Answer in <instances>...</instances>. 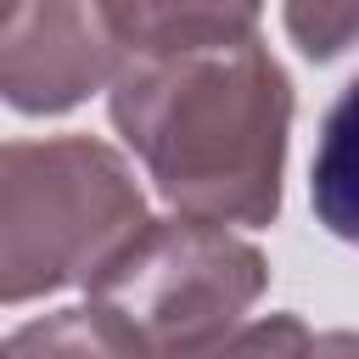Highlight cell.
<instances>
[{
  "label": "cell",
  "mask_w": 359,
  "mask_h": 359,
  "mask_svg": "<svg viewBox=\"0 0 359 359\" xmlns=\"http://www.w3.org/2000/svg\"><path fill=\"white\" fill-rule=\"evenodd\" d=\"M309 202H314V219L337 241L359 247V79L325 112L320 151L309 168Z\"/></svg>",
  "instance_id": "52a82bcc"
},
{
  "label": "cell",
  "mask_w": 359,
  "mask_h": 359,
  "mask_svg": "<svg viewBox=\"0 0 359 359\" xmlns=\"http://www.w3.org/2000/svg\"><path fill=\"white\" fill-rule=\"evenodd\" d=\"M269 264L252 241L230 236L219 219H151L90 286L118 309L157 359H191L258 303Z\"/></svg>",
  "instance_id": "3957f363"
},
{
  "label": "cell",
  "mask_w": 359,
  "mask_h": 359,
  "mask_svg": "<svg viewBox=\"0 0 359 359\" xmlns=\"http://www.w3.org/2000/svg\"><path fill=\"white\" fill-rule=\"evenodd\" d=\"M123 62L101 0H6L0 90L17 112H67Z\"/></svg>",
  "instance_id": "277c9868"
},
{
  "label": "cell",
  "mask_w": 359,
  "mask_h": 359,
  "mask_svg": "<svg viewBox=\"0 0 359 359\" xmlns=\"http://www.w3.org/2000/svg\"><path fill=\"white\" fill-rule=\"evenodd\" d=\"M146 202L123 157L90 135L11 140L0 157V292L6 303L95 286L146 230Z\"/></svg>",
  "instance_id": "7a4b0ae2"
},
{
  "label": "cell",
  "mask_w": 359,
  "mask_h": 359,
  "mask_svg": "<svg viewBox=\"0 0 359 359\" xmlns=\"http://www.w3.org/2000/svg\"><path fill=\"white\" fill-rule=\"evenodd\" d=\"M123 56H180L247 39L264 0H101Z\"/></svg>",
  "instance_id": "5b68a950"
},
{
  "label": "cell",
  "mask_w": 359,
  "mask_h": 359,
  "mask_svg": "<svg viewBox=\"0 0 359 359\" xmlns=\"http://www.w3.org/2000/svg\"><path fill=\"white\" fill-rule=\"evenodd\" d=\"M309 359H359V337L353 331H325V337H314Z\"/></svg>",
  "instance_id": "30bf717a"
},
{
  "label": "cell",
  "mask_w": 359,
  "mask_h": 359,
  "mask_svg": "<svg viewBox=\"0 0 359 359\" xmlns=\"http://www.w3.org/2000/svg\"><path fill=\"white\" fill-rule=\"evenodd\" d=\"M6 359H157V353L118 309L90 297L84 309H62L11 331Z\"/></svg>",
  "instance_id": "8992f818"
},
{
  "label": "cell",
  "mask_w": 359,
  "mask_h": 359,
  "mask_svg": "<svg viewBox=\"0 0 359 359\" xmlns=\"http://www.w3.org/2000/svg\"><path fill=\"white\" fill-rule=\"evenodd\" d=\"M286 34L303 56L325 62L359 39V0H286Z\"/></svg>",
  "instance_id": "9c48e42d"
},
{
  "label": "cell",
  "mask_w": 359,
  "mask_h": 359,
  "mask_svg": "<svg viewBox=\"0 0 359 359\" xmlns=\"http://www.w3.org/2000/svg\"><path fill=\"white\" fill-rule=\"evenodd\" d=\"M309 348H314V337L297 314H264L252 325L224 331L219 342H208L191 359H309Z\"/></svg>",
  "instance_id": "ba28073f"
},
{
  "label": "cell",
  "mask_w": 359,
  "mask_h": 359,
  "mask_svg": "<svg viewBox=\"0 0 359 359\" xmlns=\"http://www.w3.org/2000/svg\"><path fill=\"white\" fill-rule=\"evenodd\" d=\"M112 123L180 213L219 224L275 219L292 84L258 34L180 56H129L112 79Z\"/></svg>",
  "instance_id": "6da1fadb"
}]
</instances>
